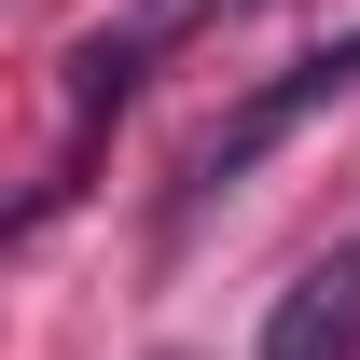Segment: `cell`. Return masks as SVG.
I'll list each match as a JSON object with an SVG mask.
<instances>
[{"instance_id":"cell-1","label":"cell","mask_w":360,"mask_h":360,"mask_svg":"<svg viewBox=\"0 0 360 360\" xmlns=\"http://www.w3.org/2000/svg\"><path fill=\"white\" fill-rule=\"evenodd\" d=\"M347 84H360V28H347V42H319V56H291V70H277V84L250 97L236 125H208V153H194V208H208V194H236V180H250L277 139L319 111V97H347Z\"/></svg>"},{"instance_id":"cell-2","label":"cell","mask_w":360,"mask_h":360,"mask_svg":"<svg viewBox=\"0 0 360 360\" xmlns=\"http://www.w3.org/2000/svg\"><path fill=\"white\" fill-rule=\"evenodd\" d=\"M264 360H360V236L319 250V264L264 305Z\"/></svg>"},{"instance_id":"cell-3","label":"cell","mask_w":360,"mask_h":360,"mask_svg":"<svg viewBox=\"0 0 360 360\" xmlns=\"http://www.w3.org/2000/svg\"><path fill=\"white\" fill-rule=\"evenodd\" d=\"M180 14H208V0H153V28H180Z\"/></svg>"}]
</instances>
